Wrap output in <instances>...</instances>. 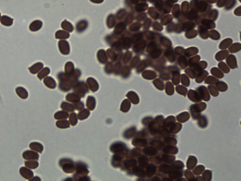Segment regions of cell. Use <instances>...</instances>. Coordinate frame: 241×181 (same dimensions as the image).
Segmentation results:
<instances>
[{"instance_id": "obj_5", "label": "cell", "mask_w": 241, "mask_h": 181, "mask_svg": "<svg viewBox=\"0 0 241 181\" xmlns=\"http://www.w3.org/2000/svg\"><path fill=\"white\" fill-rule=\"evenodd\" d=\"M25 166L30 169H35L38 166V162L35 161H28L25 162Z\"/></svg>"}, {"instance_id": "obj_2", "label": "cell", "mask_w": 241, "mask_h": 181, "mask_svg": "<svg viewBox=\"0 0 241 181\" xmlns=\"http://www.w3.org/2000/svg\"><path fill=\"white\" fill-rule=\"evenodd\" d=\"M23 157L26 160H38L39 156L38 154L33 151L27 150L23 154Z\"/></svg>"}, {"instance_id": "obj_3", "label": "cell", "mask_w": 241, "mask_h": 181, "mask_svg": "<svg viewBox=\"0 0 241 181\" xmlns=\"http://www.w3.org/2000/svg\"><path fill=\"white\" fill-rule=\"evenodd\" d=\"M32 150L41 152L43 150V146L40 143H32L29 145Z\"/></svg>"}, {"instance_id": "obj_1", "label": "cell", "mask_w": 241, "mask_h": 181, "mask_svg": "<svg viewBox=\"0 0 241 181\" xmlns=\"http://www.w3.org/2000/svg\"><path fill=\"white\" fill-rule=\"evenodd\" d=\"M20 174L24 178L29 180L31 179L33 175V172L32 171L25 167H22L20 168Z\"/></svg>"}, {"instance_id": "obj_4", "label": "cell", "mask_w": 241, "mask_h": 181, "mask_svg": "<svg viewBox=\"0 0 241 181\" xmlns=\"http://www.w3.org/2000/svg\"><path fill=\"white\" fill-rule=\"evenodd\" d=\"M17 93L18 95L22 99H26L28 96V93L26 90L22 88H18L17 89Z\"/></svg>"}]
</instances>
